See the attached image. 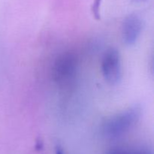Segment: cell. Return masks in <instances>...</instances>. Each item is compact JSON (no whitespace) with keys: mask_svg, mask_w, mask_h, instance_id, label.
Listing matches in <instances>:
<instances>
[{"mask_svg":"<svg viewBox=\"0 0 154 154\" xmlns=\"http://www.w3.org/2000/svg\"><path fill=\"white\" fill-rule=\"evenodd\" d=\"M141 110L137 107L129 108L107 120L102 126V132L108 138L121 136L129 130L139 120Z\"/></svg>","mask_w":154,"mask_h":154,"instance_id":"obj_1","label":"cell"},{"mask_svg":"<svg viewBox=\"0 0 154 154\" xmlns=\"http://www.w3.org/2000/svg\"><path fill=\"white\" fill-rule=\"evenodd\" d=\"M78 59L72 53H64L54 63V77L56 82L63 85L70 82L76 75Z\"/></svg>","mask_w":154,"mask_h":154,"instance_id":"obj_2","label":"cell"},{"mask_svg":"<svg viewBox=\"0 0 154 154\" xmlns=\"http://www.w3.org/2000/svg\"><path fill=\"white\" fill-rule=\"evenodd\" d=\"M102 71L108 84L115 85L120 82L122 77L121 58L117 50L110 48L105 52L102 61Z\"/></svg>","mask_w":154,"mask_h":154,"instance_id":"obj_3","label":"cell"},{"mask_svg":"<svg viewBox=\"0 0 154 154\" xmlns=\"http://www.w3.org/2000/svg\"><path fill=\"white\" fill-rule=\"evenodd\" d=\"M142 30V20L136 14H130L125 18L122 26L123 42L132 45L137 42Z\"/></svg>","mask_w":154,"mask_h":154,"instance_id":"obj_4","label":"cell"},{"mask_svg":"<svg viewBox=\"0 0 154 154\" xmlns=\"http://www.w3.org/2000/svg\"><path fill=\"white\" fill-rule=\"evenodd\" d=\"M107 154H153L147 148H116L110 150Z\"/></svg>","mask_w":154,"mask_h":154,"instance_id":"obj_5","label":"cell"},{"mask_svg":"<svg viewBox=\"0 0 154 154\" xmlns=\"http://www.w3.org/2000/svg\"><path fill=\"white\" fill-rule=\"evenodd\" d=\"M55 154H66L65 153L64 150H63L61 147L60 146H57L55 149Z\"/></svg>","mask_w":154,"mask_h":154,"instance_id":"obj_6","label":"cell"},{"mask_svg":"<svg viewBox=\"0 0 154 154\" xmlns=\"http://www.w3.org/2000/svg\"><path fill=\"white\" fill-rule=\"evenodd\" d=\"M137 1H141V0H137Z\"/></svg>","mask_w":154,"mask_h":154,"instance_id":"obj_7","label":"cell"}]
</instances>
